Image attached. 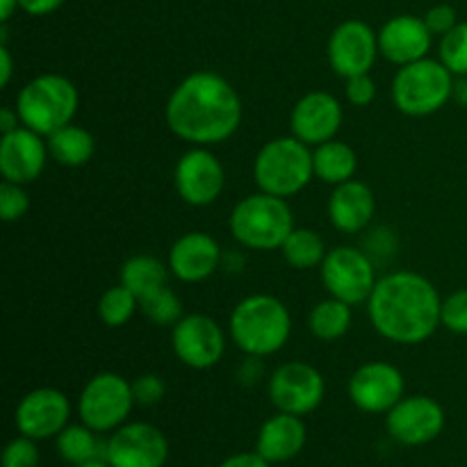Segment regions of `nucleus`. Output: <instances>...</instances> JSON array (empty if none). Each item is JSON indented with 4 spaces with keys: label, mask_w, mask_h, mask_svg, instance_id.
Wrapping results in <instances>:
<instances>
[{
    "label": "nucleus",
    "mask_w": 467,
    "mask_h": 467,
    "mask_svg": "<svg viewBox=\"0 0 467 467\" xmlns=\"http://www.w3.org/2000/svg\"><path fill=\"white\" fill-rule=\"evenodd\" d=\"M164 117L178 140L192 146H214L237 132L242 100L226 78L214 71H196L171 91Z\"/></svg>",
    "instance_id": "nucleus-1"
},
{
    "label": "nucleus",
    "mask_w": 467,
    "mask_h": 467,
    "mask_svg": "<svg viewBox=\"0 0 467 467\" xmlns=\"http://www.w3.org/2000/svg\"><path fill=\"white\" fill-rule=\"evenodd\" d=\"M369 322L395 345L427 342L442 327V299L429 278L415 272H392L379 278L368 299Z\"/></svg>",
    "instance_id": "nucleus-2"
},
{
    "label": "nucleus",
    "mask_w": 467,
    "mask_h": 467,
    "mask_svg": "<svg viewBox=\"0 0 467 467\" xmlns=\"http://www.w3.org/2000/svg\"><path fill=\"white\" fill-rule=\"evenodd\" d=\"M228 331L237 349L246 356L265 358L281 351L290 340V310L272 295H251L233 308Z\"/></svg>",
    "instance_id": "nucleus-3"
},
{
    "label": "nucleus",
    "mask_w": 467,
    "mask_h": 467,
    "mask_svg": "<svg viewBox=\"0 0 467 467\" xmlns=\"http://www.w3.org/2000/svg\"><path fill=\"white\" fill-rule=\"evenodd\" d=\"M231 235L254 251L281 249L295 231V214L285 199L274 194H251L233 208L228 219Z\"/></svg>",
    "instance_id": "nucleus-4"
},
{
    "label": "nucleus",
    "mask_w": 467,
    "mask_h": 467,
    "mask_svg": "<svg viewBox=\"0 0 467 467\" xmlns=\"http://www.w3.org/2000/svg\"><path fill=\"white\" fill-rule=\"evenodd\" d=\"M80 105L76 85L57 73L36 76L18 91L16 112L21 123L39 135L50 137L59 128L73 123Z\"/></svg>",
    "instance_id": "nucleus-5"
},
{
    "label": "nucleus",
    "mask_w": 467,
    "mask_h": 467,
    "mask_svg": "<svg viewBox=\"0 0 467 467\" xmlns=\"http://www.w3.org/2000/svg\"><path fill=\"white\" fill-rule=\"evenodd\" d=\"M254 178L265 194L290 199L315 178L313 150L295 135L276 137L255 155Z\"/></svg>",
    "instance_id": "nucleus-6"
},
{
    "label": "nucleus",
    "mask_w": 467,
    "mask_h": 467,
    "mask_svg": "<svg viewBox=\"0 0 467 467\" xmlns=\"http://www.w3.org/2000/svg\"><path fill=\"white\" fill-rule=\"evenodd\" d=\"M456 76L441 59H418L400 67L392 80V103L409 117H429L454 94Z\"/></svg>",
    "instance_id": "nucleus-7"
},
{
    "label": "nucleus",
    "mask_w": 467,
    "mask_h": 467,
    "mask_svg": "<svg viewBox=\"0 0 467 467\" xmlns=\"http://www.w3.org/2000/svg\"><path fill=\"white\" fill-rule=\"evenodd\" d=\"M132 406H135L132 383H128L121 374L103 372L89 379L82 388L78 413L82 424L94 429L96 433H103L123 427Z\"/></svg>",
    "instance_id": "nucleus-8"
},
{
    "label": "nucleus",
    "mask_w": 467,
    "mask_h": 467,
    "mask_svg": "<svg viewBox=\"0 0 467 467\" xmlns=\"http://www.w3.org/2000/svg\"><path fill=\"white\" fill-rule=\"evenodd\" d=\"M327 292L349 306L368 304L377 287V272L368 251L356 246H336L319 265Z\"/></svg>",
    "instance_id": "nucleus-9"
},
{
    "label": "nucleus",
    "mask_w": 467,
    "mask_h": 467,
    "mask_svg": "<svg viewBox=\"0 0 467 467\" xmlns=\"http://www.w3.org/2000/svg\"><path fill=\"white\" fill-rule=\"evenodd\" d=\"M327 383L317 368L301 360L281 365L269 379V400L281 413L308 415L322 404Z\"/></svg>",
    "instance_id": "nucleus-10"
},
{
    "label": "nucleus",
    "mask_w": 467,
    "mask_h": 467,
    "mask_svg": "<svg viewBox=\"0 0 467 467\" xmlns=\"http://www.w3.org/2000/svg\"><path fill=\"white\" fill-rule=\"evenodd\" d=\"M226 173L222 162L208 146H194L178 158L173 169V185L178 196L194 208L214 203L223 192Z\"/></svg>",
    "instance_id": "nucleus-11"
},
{
    "label": "nucleus",
    "mask_w": 467,
    "mask_h": 467,
    "mask_svg": "<svg viewBox=\"0 0 467 467\" xmlns=\"http://www.w3.org/2000/svg\"><path fill=\"white\" fill-rule=\"evenodd\" d=\"M171 347L176 358L192 369H210L226 351V336L222 327L208 315H185L171 331Z\"/></svg>",
    "instance_id": "nucleus-12"
},
{
    "label": "nucleus",
    "mask_w": 467,
    "mask_h": 467,
    "mask_svg": "<svg viewBox=\"0 0 467 467\" xmlns=\"http://www.w3.org/2000/svg\"><path fill=\"white\" fill-rule=\"evenodd\" d=\"M169 442L158 427L146 422L123 424L105 445V459L112 467H164Z\"/></svg>",
    "instance_id": "nucleus-13"
},
{
    "label": "nucleus",
    "mask_w": 467,
    "mask_h": 467,
    "mask_svg": "<svg viewBox=\"0 0 467 467\" xmlns=\"http://www.w3.org/2000/svg\"><path fill=\"white\" fill-rule=\"evenodd\" d=\"M404 374L390 363L369 360L349 379V397L363 413H388L404 400Z\"/></svg>",
    "instance_id": "nucleus-14"
},
{
    "label": "nucleus",
    "mask_w": 467,
    "mask_h": 467,
    "mask_svg": "<svg viewBox=\"0 0 467 467\" xmlns=\"http://www.w3.org/2000/svg\"><path fill=\"white\" fill-rule=\"evenodd\" d=\"M328 62L340 78L369 73L379 55V32L365 21H345L331 32L327 46Z\"/></svg>",
    "instance_id": "nucleus-15"
},
{
    "label": "nucleus",
    "mask_w": 467,
    "mask_h": 467,
    "mask_svg": "<svg viewBox=\"0 0 467 467\" xmlns=\"http://www.w3.org/2000/svg\"><path fill=\"white\" fill-rule=\"evenodd\" d=\"M386 424L388 433L401 445H427L436 441L445 429V410L427 395L404 397L400 404L388 410Z\"/></svg>",
    "instance_id": "nucleus-16"
},
{
    "label": "nucleus",
    "mask_w": 467,
    "mask_h": 467,
    "mask_svg": "<svg viewBox=\"0 0 467 467\" xmlns=\"http://www.w3.org/2000/svg\"><path fill=\"white\" fill-rule=\"evenodd\" d=\"M71 404L67 395L55 388H36L27 392L16 406V429L32 441L59 436L68 424Z\"/></svg>",
    "instance_id": "nucleus-17"
},
{
    "label": "nucleus",
    "mask_w": 467,
    "mask_h": 467,
    "mask_svg": "<svg viewBox=\"0 0 467 467\" xmlns=\"http://www.w3.org/2000/svg\"><path fill=\"white\" fill-rule=\"evenodd\" d=\"M342 126V105L328 91H310L301 96L290 114L292 135L308 146L331 141Z\"/></svg>",
    "instance_id": "nucleus-18"
},
{
    "label": "nucleus",
    "mask_w": 467,
    "mask_h": 467,
    "mask_svg": "<svg viewBox=\"0 0 467 467\" xmlns=\"http://www.w3.org/2000/svg\"><path fill=\"white\" fill-rule=\"evenodd\" d=\"M44 135L21 126L18 130L3 135L0 141V173L5 181L27 185L41 176L48 160V141L41 140Z\"/></svg>",
    "instance_id": "nucleus-19"
},
{
    "label": "nucleus",
    "mask_w": 467,
    "mask_h": 467,
    "mask_svg": "<svg viewBox=\"0 0 467 467\" xmlns=\"http://www.w3.org/2000/svg\"><path fill=\"white\" fill-rule=\"evenodd\" d=\"M433 35L424 18L400 14L379 30V53L397 67L424 59L431 50Z\"/></svg>",
    "instance_id": "nucleus-20"
},
{
    "label": "nucleus",
    "mask_w": 467,
    "mask_h": 467,
    "mask_svg": "<svg viewBox=\"0 0 467 467\" xmlns=\"http://www.w3.org/2000/svg\"><path fill=\"white\" fill-rule=\"evenodd\" d=\"M222 265V249L213 235L201 231L185 233L169 251V272L182 283H201Z\"/></svg>",
    "instance_id": "nucleus-21"
},
{
    "label": "nucleus",
    "mask_w": 467,
    "mask_h": 467,
    "mask_svg": "<svg viewBox=\"0 0 467 467\" xmlns=\"http://www.w3.org/2000/svg\"><path fill=\"white\" fill-rule=\"evenodd\" d=\"M377 213L374 192L360 181H347L336 185L328 196V219L340 233H360L369 226Z\"/></svg>",
    "instance_id": "nucleus-22"
},
{
    "label": "nucleus",
    "mask_w": 467,
    "mask_h": 467,
    "mask_svg": "<svg viewBox=\"0 0 467 467\" xmlns=\"http://www.w3.org/2000/svg\"><path fill=\"white\" fill-rule=\"evenodd\" d=\"M306 445V427L299 415L281 413L269 418L260 427L255 451L269 463H285L295 459Z\"/></svg>",
    "instance_id": "nucleus-23"
},
{
    "label": "nucleus",
    "mask_w": 467,
    "mask_h": 467,
    "mask_svg": "<svg viewBox=\"0 0 467 467\" xmlns=\"http://www.w3.org/2000/svg\"><path fill=\"white\" fill-rule=\"evenodd\" d=\"M313 167L315 178L328 182V185H342L354 178L356 169H358V158L349 144L331 140L315 146Z\"/></svg>",
    "instance_id": "nucleus-24"
},
{
    "label": "nucleus",
    "mask_w": 467,
    "mask_h": 467,
    "mask_svg": "<svg viewBox=\"0 0 467 467\" xmlns=\"http://www.w3.org/2000/svg\"><path fill=\"white\" fill-rule=\"evenodd\" d=\"M48 150L62 167H85L91 158H94L96 141L87 128L82 126H68L59 128L48 137Z\"/></svg>",
    "instance_id": "nucleus-25"
},
{
    "label": "nucleus",
    "mask_w": 467,
    "mask_h": 467,
    "mask_svg": "<svg viewBox=\"0 0 467 467\" xmlns=\"http://www.w3.org/2000/svg\"><path fill=\"white\" fill-rule=\"evenodd\" d=\"M167 276L169 265L155 255H132L121 267V285H126L137 299L167 285Z\"/></svg>",
    "instance_id": "nucleus-26"
},
{
    "label": "nucleus",
    "mask_w": 467,
    "mask_h": 467,
    "mask_svg": "<svg viewBox=\"0 0 467 467\" xmlns=\"http://www.w3.org/2000/svg\"><path fill=\"white\" fill-rule=\"evenodd\" d=\"M351 308L354 306L345 304V301L336 299V296L319 301L308 315L310 333L322 342L340 340L351 327Z\"/></svg>",
    "instance_id": "nucleus-27"
},
{
    "label": "nucleus",
    "mask_w": 467,
    "mask_h": 467,
    "mask_svg": "<svg viewBox=\"0 0 467 467\" xmlns=\"http://www.w3.org/2000/svg\"><path fill=\"white\" fill-rule=\"evenodd\" d=\"M281 254L285 263L295 269H310L319 267L327 258V246H324L322 235L310 228H295L283 242Z\"/></svg>",
    "instance_id": "nucleus-28"
},
{
    "label": "nucleus",
    "mask_w": 467,
    "mask_h": 467,
    "mask_svg": "<svg viewBox=\"0 0 467 467\" xmlns=\"http://www.w3.org/2000/svg\"><path fill=\"white\" fill-rule=\"evenodd\" d=\"M57 451L71 465H82L91 459H99L96 431L87 424H67L57 436Z\"/></svg>",
    "instance_id": "nucleus-29"
},
{
    "label": "nucleus",
    "mask_w": 467,
    "mask_h": 467,
    "mask_svg": "<svg viewBox=\"0 0 467 467\" xmlns=\"http://www.w3.org/2000/svg\"><path fill=\"white\" fill-rule=\"evenodd\" d=\"M137 310H140V299L121 283L105 290L99 299V317L109 328H119L128 324Z\"/></svg>",
    "instance_id": "nucleus-30"
},
{
    "label": "nucleus",
    "mask_w": 467,
    "mask_h": 467,
    "mask_svg": "<svg viewBox=\"0 0 467 467\" xmlns=\"http://www.w3.org/2000/svg\"><path fill=\"white\" fill-rule=\"evenodd\" d=\"M140 310L146 319H150L158 327H176L185 315H182V301L178 299L171 287H160L150 295L141 296Z\"/></svg>",
    "instance_id": "nucleus-31"
},
{
    "label": "nucleus",
    "mask_w": 467,
    "mask_h": 467,
    "mask_svg": "<svg viewBox=\"0 0 467 467\" xmlns=\"http://www.w3.org/2000/svg\"><path fill=\"white\" fill-rule=\"evenodd\" d=\"M441 62L454 73L456 78L467 76V23H459L454 30L441 36Z\"/></svg>",
    "instance_id": "nucleus-32"
},
{
    "label": "nucleus",
    "mask_w": 467,
    "mask_h": 467,
    "mask_svg": "<svg viewBox=\"0 0 467 467\" xmlns=\"http://www.w3.org/2000/svg\"><path fill=\"white\" fill-rule=\"evenodd\" d=\"M27 210H30V196L23 190V185L3 181V185H0V217H3V222H18L21 217H26Z\"/></svg>",
    "instance_id": "nucleus-33"
},
{
    "label": "nucleus",
    "mask_w": 467,
    "mask_h": 467,
    "mask_svg": "<svg viewBox=\"0 0 467 467\" xmlns=\"http://www.w3.org/2000/svg\"><path fill=\"white\" fill-rule=\"evenodd\" d=\"M442 327L459 336H467V287L451 292L442 301Z\"/></svg>",
    "instance_id": "nucleus-34"
},
{
    "label": "nucleus",
    "mask_w": 467,
    "mask_h": 467,
    "mask_svg": "<svg viewBox=\"0 0 467 467\" xmlns=\"http://www.w3.org/2000/svg\"><path fill=\"white\" fill-rule=\"evenodd\" d=\"M3 467H39V450L27 436L9 442L3 451Z\"/></svg>",
    "instance_id": "nucleus-35"
},
{
    "label": "nucleus",
    "mask_w": 467,
    "mask_h": 467,
    "mask_svg": "<svg viewBox=\"0 0 467 467\" xmlns=\"http://www.w3.org/2000/svg\"><path fill=\"white\" fill-rule=\"evenodd\" d=\"M167 392L162 379L158 374H141L132 381V395H135V404L140 406H155Z\"/></svg>",
    "instance_id": "nucleus-36"
},
{
    "label": "nucleus",
    "mask_w": 467,
    "mask_h": 467,
    "mask_svg": "<svg viewBox=\"0 0 467 467\" xmlns=\"http://www.w3.org/2000/svg\"><path fill=\"white\" fill-rule=\"evenodd\" d=\"M377 99V82L369 78V73L363 76L347 78V100L356 108H368Z\"/></svg>",
    "instance_id": "nucleus-37"
},
{
    "label": "nucleus",
    "mask_w": 467,
    "mask_h": 467,
    "mask_svg": "<svg viewBox=\"0 0 467 467\" xmlns=\"http://www.w3.org/2000/svg\"><path fill=\"white\" fill-rule=\"evenodd\" d=\"M424 23L433 36H445L447 32L459 26V18H456V9L451 5H436L427 12Z\"/></svg>",
    "instance_id": "nucleus-38"
},
{
    "label": "nucleus",
    "mask_w": 467,
    "mask_h": 467,
    "mask_svg": "<svg viewBox=\"0 0 467 467\" xmlns=\"http://www.w3.org/2000/svg\"><path fill=\"white\" fill-rule=\"evenodd\" d=\"M18 3H21L23 12L32 14V16H46L62 7L64 0H18Z\"/></svg>",
    "instance_id": "nucleus-39"
},
{
    "label": "nucleus",
    "mask_w": 467,
    "mask_h": 467,
    "mask_svg": "<svg viewBox=\"0 0 467 467\" xmlns=\"http://www.w3.org/2000/svg\"><path fill=\"white\" fill-rule=\"evenodd\" d=\"M222 467H272V463L265 461L258 451H244V454H235L223 461Z\"/></svg>",
    "instance_id": "nucleus-40"
},
{
    "label": "nucleus",
    "mask_w": 467,
    "mask_h": 467,
    "mask_svg": "<svg viewBox=\"0 0 467 467\" xmlns=\"http://www.w3.org/2000/svg\"><path fill=\"white\" fill-rule=\"evenodd\" d=\"M18 128H21V117H18L16 109L3 108V112H0V130H3V135H9Z\"/></svg>",
    "instance_id": "nucleus-41"
},
{
    "label": "nucleus",
    "mask_w": 467,
    "mask_h": 467,
    "mask_svg": "<svg viewBox=\"0 0 467 467\" xmlns=\"http://www.w3.org/2000/svg\"><path fill=\"white\" fill-rule=\"evenodd\" d=\"M12 73H14V62H12V55H9L7 46H0V85L7 87L9 80H12Z\"/></svg>",
    "instance_id": "nucleus-42"
},
{
    "label": "nucleus",
    "mask_w": 467,
    "mask_h": 467,
    "mask_svg": "<svg viewBox=\"0 0 467 467\" xmlns=\"http://www.w3.org/2000/svg\"><path fill=\"white\" fill-rule=\"evenodd\" d=\"M451 99H454L459 105H463V108H467V76L456 78L454 94H451Z\"/></svg>",
    "instance_id": "nucleus-43"
},
{
    "label": "nucleus",
    "mask_w": 467,
    "mask_h": 467,
    "mask_svg": "<svg viewBox=\"0 0 467 467\" xmlns=\"http://www.w3.org/2000/svg\"><path fill=\"white\" fill-rule=\"evenodd\" d=\"M18 7H21L18 0H0V21L7 23Z\"/></svg>",
    "instance_id": "nucleus-44"
},
{
    "label": "nucleus",
    "mask_w": 467,
    "mask_h": 467,
    "mask_svg": "<svg viewBox=\"0 0 467 467\" xmlns=\"http://www.w3.org/2000/svg\"><path fill=\"white\" fill-rule=\"evenodd\" d=\"M76 467H112V465H109L108 459H91V461H87V463L76 465Z\"/></svg>",
    "instance_id": "nucleus-45"
}]
</instances>
